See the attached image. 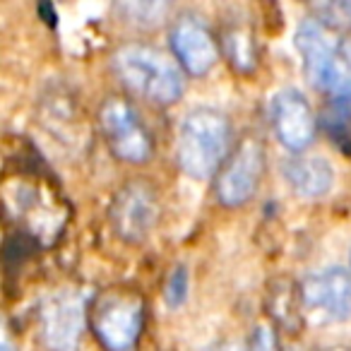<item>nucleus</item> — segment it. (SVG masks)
Here are the masks:
<instances>
[{"instance_id":"f257e3e1","label":"nucleus","mask_w":351,"mask_h":351,"mask_svg":"<svg viewBox=\"0 0 351 351\" xmlns=\"http://www.w3.org/2000/svg\"><path fill=\"white\" fill-rule=\"evenodd\" d=\"M231 145V125L226 116L215 108H193L183 118L176 140V159L186 176L195 181H207L219 173Z\"/></svg>"},{"instance_id":"f03ea898","label":"nucleus","mask_w":351,"mask_h":351,"mask_svg":"<svg viewBox=\"0 0 351 351\" xmlns=\"http://www.w3.org/2000/svg\"><path fill=\"white\" fill-rule=\"evenodd\" d=\"M296 49L311 82L330 97V106L351 111V68L330 27L315 17L301 22L296 32Z\"/></svg>"},{"instance_id":"7ed1b4c3","label":"nucleus","mask_w":351,"mask_h":351,"mask_svg":"<svg viewBox=\"0 0 351 351\" xmlns=\"http://www.w3.org/2000/svg\"><path fill=\"white\" fill-rule=\"evenodd\" d=\"M113 70L130 92L159 106L183 97V75L178 65L159 49L147 44H125L113 53Z\"/></svg>"},{"instance_id":"20e7f679","label":"nucleus","mask_w":351,"mask_h":351,"mask_svg":"<svg viewBox=\"0 0 351 351\" xmlns=\"http://www.w3.org/2000/svg\"><path fill=\"white\" fill-rule=\"evenodd\" d=\"M89 322L106 351H135L145 327V301L135 289H106L94 301Z\"/></svg>"},{"instance_id":"39448f33","label":"nucleus","mask_w":351,"mask_h":351,"mask_svg":"<svg viewBox=\"0 0 351 351\" xmlns=\"http://www.w3.org/2000/svg\"><path fill=\"white\" fill-rule=\"evenodd\" d=\"M99 125L113 156L125 164H145L154 154V140L128 99L108 97L99 108Z\"/></svg>"},{"instance_id":"423d86ee","label":"nucleus","mask_w":351,"mask_h":351,"mask_svg":"<svg viewBox=\"0 0 351 351\" xmlns=\"http://www.w3.org/2000/svg\"><path fill=\"white\" fill-rule=\"evenodd\" d=\"M265 173V149L258 137L248 135L231 149L215 178V195L224 207H241L258 193Z\"/></svg>"},{"instance_id":"0eeeda50","label":"nucleus","mask_w":351,"mask_h":351,"mask_svg":"<svg viewBox=\"0 0 351 351\" xmlns=\"http://www.w3.org/2000/svg\"><path fill=\"white\" fill-rule=\"evenodd\" d=\"M41 337L51 351H77L87 320V298L77 289H60L41 303Z\"/></svg>"},{"instance_id":"6e6552de","label":"nucleus","mask_w":351,"mask_h":351,"mask_svg":"<svg viewBox=\"0 0 351 351\" xmlns=\"http://www.w3.org/2000/svg\"><path fill=\"white\" fill-rule=\"evenodd\" d=\"M113 231L125 243H142L159 221V197L147 181H130L113 195L111 202Z\"/></svg>"},{"instance_id":"1a4fd4ad","label":"nucleus","mask_w":351,"mask_h":351,"mask_svg":"<svg viewBox=\"0 0 351 351\" xmlns=\"http://www.w3.org/2000/svg\"><path fill=\"white\" fill-rule=\"evenodd\" d=\"M303 311L320 322H344L351 317V274L344 267H325L301 282Z\"/></svg>"},{"instance_id":"9d476101","label":"nucleus","mask_w":351,"mask_h":351,"mask_svg":"<svg viewBox=\"0 0 351 351\" xmlns=\"http://www.w3.org/2000/svg\"><path fill=\"white\" fill-rule=\"evenodd\" d=\"M169 44L181 68L193 77H202L215 68L219 58V46L205 25V20L195 15H181L169 32Z\"/></svg>"},{"instance_id":"9b49d317","label":"nucleus","mask_w":351,"mask_h":351,"mask_svg":"<svg viewBox=\"0 0 351 351\" xmlns=\"http://www.w3.org/2000/svg\"><path fill=\"white\" fill-rule=\"evenodd\" d=\"M269 118H272L274 135H277V140L287 149L303 152L315 140V132H317L315 113H313L308 99L298 89H282L272 99Z\"/></svg>"},{"instance_id":"f8f14e48","label":"nucleus","mask_w":351,"mask_h":351,"mask_svg":"<svg viewBox=\"0 0 351 351\" xmlns=\"http://www.w3.org/2000/svg\"><path fill=\"white\" fill-rule=\"evenodd\" d=\"M282 171L287 183L301 197H320L330 193L332 183H335V171H332L330 161L320 159V156L293 154L284 159Z\"/></svg>"},{"instance_id":"ddd939ff","label":"nucleus","mask_w":351,"mask_h":351,"mask_svg":"<svg viewBox=\"0 0 351 351\" xmlns=\"http://www.w3.org/2000/svg\"><path fill=\"white\" fill-rule=\"evenodd\" d=\"M221 49H224L229 63L239 70L241 75H248L258 65V46L255 36L245 22H234L224 29L221 36Z\"/></svg>"},{"instance_id":"4468645a","label":"nucleus","mask_w":351,"mask_h":351,"mask_svg":"<svg viewBox=\"0 0 351 351\" xmlns=\"http://www.w3.org/2000/svg\"><path fill=\"white\" fill-rule=\"evenodd\" d=\"M269 311H272L274 320L284 325L287 330H298L301 327V289H296L291 282H274L269 289Z\"/></svg>"},{"instance_id":"2eb2a0df","label":"nucleus","mask_w":351,"mask_h":351,"mask_svg":"<svg viewBox=\"0 0 351 351\" xmlns=\"http://www.w3.org/2000/svg\"><path fill=\"white\" fill-rule=\"evenodd\" d=\"M311 12L325 27L351 29V0H341V3H315V5H311Z\"/></svg>"},{"instance_id":"dca6fc26","label":"nucleus","mask_w":351,"mask_h":351,"mask_svg":"<svg viewBox=\"0 0 351 351\" xmlns=\"http://www.w3.org/2000/svg\"><path fill=\"white\" fill-rule=\"evenodd\" d=\"M188 287H191V282H188V269L183 267V265L173 267L169 272V279H166V284H164L166 303H169L171 308H178L188 298Z\"/></svg>"},{"instance_id":"f3484780","label":"nucleus","mask_w":351,"mask_h":351,"mask_svg":"<svg viewBox=\"0 0 351 351\" xmlns=\"http://www.w3.org/2000/svg\"><path fill=\"white\" fill-rule=\"evenodd\" d=\"M123 12H128L130 17H137V25H159L161 15L169 10V5L164 3H128V5H121Z\"/></svg>"},{"instance_id":"a211bd4d","label":"nucleus","mask_w":351,"mask_h":351,"mask_svg":"<svg viewBox=\"0 0 351 351\" xmlns=\"http://www.w3.org/2000/svg\"><path fill=\"white\" fill-rule=\"evenodd\" d=\"M248 351H279L277 344V335H274L269 327H258L250 339V349Z\"/></svg>"},{"instance_id":"6ab92c4d","label":"nucleus","mask_w":351,"mask_h":351,"mask_svg":"<svg viewBox=\"0 0 351 351\" xmlns=\"http://www.w3.org/2000/svg\"><path fill=\"white\" fill-rule=\"evenodd\" d=\"M205 351H243L236 341H217V344H210Z\"/></svg>"},{"instance_id":"aec40b11","label":"nucleus","mask_w":351,"mask_h":351,"mask_svg":"<svg viewBox=\"0 0 351 351\" xmlns=\"http://www.w3.org/2000/svg\"><path fill=\"white\" fill-rule=\"evenodd\" d=\"M341 51H344V58H346V63H349V68H351V41H344V44H341Z\"/></svg>"},{"instance_id":"412c9836","label":"nucleus","mask_w":351,"mask_h":351,"mask_svg":"<svg viewBox=\"0 0 351 351\" xmlns=\"http://www.w3.org/2000/svg\"><path fill=\"white\" fill-rule=\"evenodd\" d=\"M0 351H15V346H12L10 337H3V344H0Z\"/></svg>"},{"instance_id":"4be33fe9","label":"nucleus","mask_w":351,"mask_h":351,"mask_svg":"<svg viewBox=\"0 0 351 351\" xmlns=\"http://www.w3.org/2000/svg\"><path fill=\"white\" fill-rule=\"evenodd\" d=\"M325 351H351L349 346H330V349H325Z\"/></svg>"}]
</instances>
